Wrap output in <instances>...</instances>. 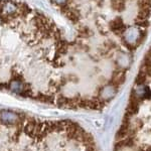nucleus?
<instances>
[{
  "mask_svg": "<svg viewBox=\"0 0 151 151\" xmlns=\"http://www.w3.org/2000/svg\"><path fill=\"white\" fill-rule=\"evenodd\" d=\"M77 37L134 53L147 36L150 0H51Z\"/></svg>",
  "mask_w": 151,
  "mask_h": 151,
  "instance_id": "nucleus-1",
  "label": "nucleus"
},
{
  "mask_svg": "<svg viewBox=\"0 0 151 151\" xmlns=\"http://www.w3.org/2000/svg\"><path fill=\"white\" fill-rule=\"evenodd\" d=\"M0 151H99L80 124L0 109Z\"/></svg>",
  "mask_w": 151,
  "mask_h": 151,
  "instance_id": "nucleus-2",
  "label": "nucleus"
},
{
  "mask_svg": "<svg viewBox=\"0 0 151 151\" xmlns=\"http://www.w3.org/2000/svg\"><path fill=\"white\" fill-rule=\"evenodd\" d=\"M150 59L147 53L132 88L113 151H150Z\"/></svg>",
  "mask_w": 151,
  "mask_h": 151,
  "instance_id": "nucleus-3",
  "label": "nucleus"
}]
</instances>
